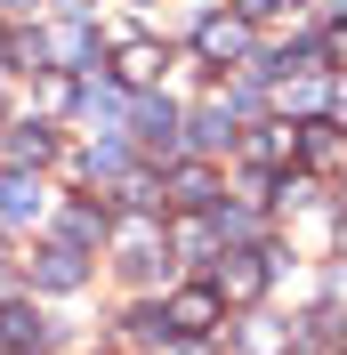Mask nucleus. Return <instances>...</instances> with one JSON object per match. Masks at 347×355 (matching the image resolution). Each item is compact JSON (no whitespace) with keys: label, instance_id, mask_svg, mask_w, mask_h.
Instances as JSON below:
<instances>
[{"label":"nucleus","instance_id":"f257e3e1","mask_svg":"<svg viewBox=\"0 0 347 355\" xmlns=\"http://www.w3.org/2000/svg\"><path fill=\"white\" fill-rule=\"evenodd\" d=\"M210 291H218V299H235V307H251V299L266 291V266L251 259V250H226V266L210 275Z\"/></svg>","mask_w":347,"mask_h":355},{"label":"nucleus","instance_id":"f03ea898","mask_svg":"<svg viewBox=\"0 0 347 355\" xmlns=\"http://www.w3.org/2000/svg\"><path fill=\"white\" fill-rule=\"evenodd\" d=\"M194 49L210 57V65H226V57H251V24H242V17H202Z\"/></svg>","mask_w":347,"mask_h":355},{"label":"nucleus","instance_id":"7ed1b4c3","mask_svg":"<svg viewBox=\"0 0 347 355\" xmlns=\"http://www.w3.org/2000/svg\"><path fill=\"white\" fill-rule=\"evenodd\" d=\"M33 275H41L49 291H81V283H89V266H81V243H49Z\"/></svg>","mask_w":347,"mask_h":355},{"label":"nucleus","instance_id":"20e7f679","mask_svg":"<svg viewBox=\"0 0 347 355\" xmlns=\"http://www.w3.org/2000/svg\"><path fill=\"white\" fill-rule=\"evenodd\" d=\"M137 137H146L153 154H178V105L170 97H146L137 105Z\"/></svg>","mask_w":347,"mask_h":355},{"label":"nucleus","instance_id":"39448f33","mask_svg":"<svg viewBox=\"0 0 347 355\" xmlns=\"http://www.w3.org/2000/svg\"><path fill=\"white\" fill-rule=\"evenodd\" d=\"M162 315H170V331H202V323H218V291H210V283H194V291H178Z\"/></svg>","mask_w":347,"mask_h":355},{"label":"nucleus","instance_id":"423d86ee","mask_svg":"<svg viewBox=\"0 0 347 355\" xmlns=\"http://www.w3.org/2000/svg\"><path fill=\"white\" fill-rule=\"evenodd\" d=\"M0 218H8V226L41 218V178H24V170H8V178H0Z\"/></svg>","mask_w":347,"mask_h":355},{"label":"nucleus","instance_id":"0eeeda50","mask_svg":"<svg viewBox=\"0 0 347 355\" xmlns=\"http://www.w3.org/2000/svg\"><path fill=\"white\" fill-rule=\"evenodd\" d=\"M0 154H8V162H17V170H24V162H49V154H57V137H49L41 121H17V130L0 137Z\"/></svg>","mask_w":347,"mask_h":355},{"label":"nucleus","instance_id":"6e6552de","mask_svg":"<svg viewBox=\"0 0 347 355\" xmlns=\"http://www.w3.org/2000/svg\"><path fill=\"white\" fill-rule=\"evenodd\" d=\"M0 339H8V347H41L49 323H41L33 307H0Z\"/></svg>","mask_w":347,"mask_h":355},{"label":"nucleus","instance_id":"1a4fd4ad","mask_svg":"<svg viewBox=\"0 0 347 355\" xmlns=\"http://www.w3.org/2000/svg\"><path fill=\"white\" fill-rule=\"evenodd\" d=\"M162 65H170V57H162L153 41H130V49H121V81H130V89H146V81H153Z\"/></svg>","mask_w":347,"mask_h":355},{"label":"nucleus","instance_id":"9d476101","mask_svg":"<svg viewBox=\"0 0 347 355\" xmlns=\"http://www.w3.org/2000/svg\"><path fill=\"white\" fill-rule=\"evenodd\" d=\"M226 137H235V113H226V105H202V113H194V146H202V154H218Z\"/></svg>","mask_w":347,"mask_h":355},{"label":"nucleus","instance_id":"9b49d317","mask_svg":"<svg viewBox=\"0 0 347 355\" xmlns=\"http://www.w3.org/2000/svg\"><path fill=\"white\" fill-rule=\"evenodd\" d=\"M105 234H113L105 210H89V202H81V210H65V243H105Z\"/></svg>","mask_w":347,"mask_h":355},{"label":"nucleus","instance_id":"f8f14e48","mask_svg":"<svg viewBox=\"0 0 347 355\" xmlns=\"http://www.w3.org/2000/svg\"><path fill=\"white\" fill-rule=\"evenodd\" d=\"M291 146H299L307 162H331V154H339V137H331V121H307V130L291 137Z\"/></svg>","mask_w":347,"mask_h":355},{"label":"nucleus","instance_id":"ddd939ff","mask_svg":"<svg viewBox=\"0 0 347 355\" xmlns=\"http://www.w3.org/2000/svg\"><path fill=\"white\" fill-rule=\"evenodd\" d=\"M242 154L266 170V162H282V154H291V130H259V137H242Z\"/></svg>","mask_w":347,"mask_h":355},{"label":"nucleus","instance_id":"4468645a","mask_svg":"<svg viewBox=\"0 0 347 355\" xmlns=\"http://www.w3.org/2000/svg\"><path fill=\"white\" fill-rule=\"evenodd\" d=\"M162 202H210V170H178Z\"/></svg>","mask_w":347,"mask_h":355},{"label":"nucleus","instance_id":"2eb2a0df","mask_svg":"<svg viewBox=\"0 0 347 355\" xmlns=\"http://www.w3.org/2000/svg\"><path fill=\"white\" fill-rule=\"evenodd\" d=\"M218 234H226V243H251V234H259V218H251V210H218Z\"/></svg>","mask_w":347,"mask_h":355},{"label":"nucleus","instance_id":"dca6fc26","mask_svg":"<svg viewBox=\"0 0 347 355\" xmlns=\"http://www.w3.org/2000/svg\"><path fill=\"white\" fill-rule=\"evenodd\" d=\"M282 0H242V24H259V17H275Z\"/></svg>","mask_w":347,"mask_h":355},{"label":"nucleus","instance_id":"f3484780","mask_svg":"<svg viewBox=\"0 0 347 355\" xmlns=\"http://www.w3.org/2000/svg\"><path fill=\"white\" fill-rule=\"evenodd\" d=\"M0 8H41V0H0Z\"/></svg>","mask_w":347,"mask_h":355},{"label":"nucleus","instance_id":"a211bd4d","mask_svg":"<svg viewBox=\"0 0 347 355\" xmlns=\"http://www.w3.org/2000/svg\"><path fill=\"white\" fill-rule=\"evenodd\" d=\"M0 49H8V33H0Z\"/></svg>","mask_w":347,"mask_h":355}]
</instances>
